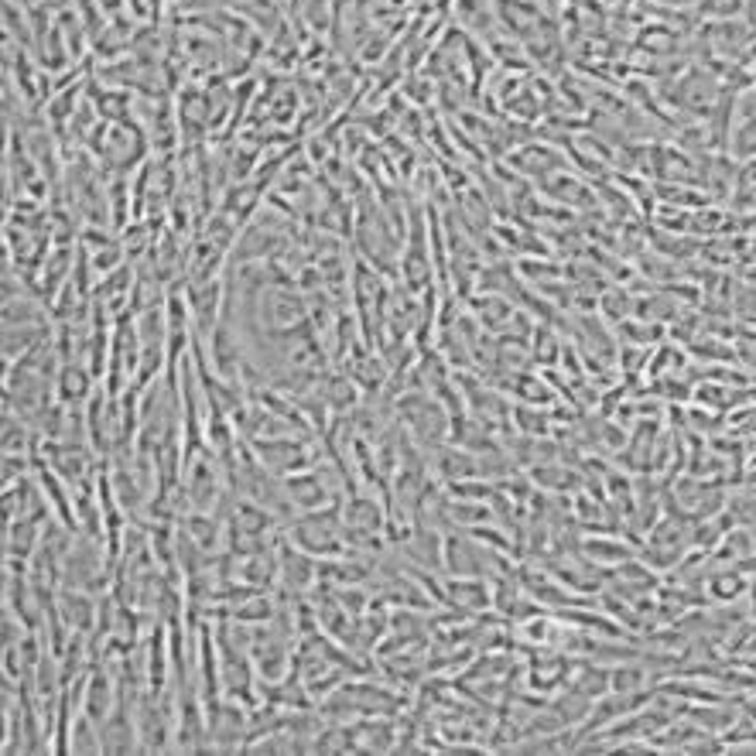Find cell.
Listing matches in <instances>:
<instances>
[{
	"label": "cell",
	"instance_id": "1",
	"mask_svg": "<svg viewBox=\"0 0 756 756\" xmlns=\"http://www.w3.org/2000/svg\"><path fill=\"white\" fill-rule=\"evenodd\" d=\"M93 370L83 367V363H62L59 377H55V397L65 404V408H86L89 397H93Z\"/></svg>",
	"mask_w": 756,
	"mask_h": 756
},
{
	"label": "cell",
	"instance_id": "2",
	"mask_svg": "<svg viewBox=\"0 0 756 756\" xmlns=\"http://www.w3.org/2000/svg\"><path fill=\"white\" fill-rule=\"evenodd\" d=\"M284 486H288V497H291V503H295V510H302V514H308V510H319L322 503L332 497L329 483L319 476V469L291 473L288 479H284Z\"/></svg>",
	"mask_w": 756,
	"mask_h": 756
},
{
	"label": "cell",
	"instance_id": "3",
	"mask_svg": "<svg viewBox=\"0 0 756 756\" xmlns=\"http://www.w3.org/2000/svg\"><path fill=\"white\" fill-rule=\"evenodd\" d=\"M455 582L445 585V603L449 606H459V609H486L493 603V592L490 585H486L479 575H452Z\"/></svg>",
	"mask_w": 756,
	"mask_h": 756
},
{
	"label": "cell",
	"instance_id": "4",
	"mask_svg": "<svg viewBox=\"0 0 756 756\" xmlns=\"http://www.w3.org/2000/svg\"><path fill=\"white\" fill-rule=\"evenodd\" d=\"M476 455L462 445L452 442V449H438L435 452V476L445 479V483H459V479H473L479 476Z\"/></svg>",
	"mask_w": 756,
	"mask_h": 756
},
{
	"label": "cell",
	"instance_id": "5",
	"mask_svg": "<svg viewBox=\"0 0 756 756\" xmlns=\"http://www.w3.org/2000/svg\"><path fill=\"white\" fill-rule=\"evenodd\" d=\"M585 558H589L596 568H609V572H613L616 565L637 558V551L627 548L623 541H613V538H592V541H585Z\"/></svg>",
	"mask_w": 756,
	"mask_h": 756
},
{
	"label": "cell",
	"instance_id": "6",
	"mask_svg": "<svg viewBox=\"0 0 756 756\" xmlns=\"http://www.w3.org/2000/svg\"><path fill=\"white\" fill-rule=\"evenodd\" d=\"M681 719H688L692 726H698L705 733H719L726 736L729 729H733V722H739V715L733 709H726V705H709V709H688V705H681Z\"/></svg>",
	"mask_w": 756,
	"mask_h": 756
},
{
	"label": "cell",
	"instance_id": "7",
	"mask_svg": "<svg viewBox=\"0 0 756 756\" xmlns=\"http://www.w3.org/2000/svg\"><path fill=\"white\" fill-rule=\"evenodd\" d=\"M733 206H736V209H753V206H756V158L743 161V165L736 168Z\"/></svg>",
	"mask_w": 756,
	"mask_h": 756
},
{
	"label": "cell",
	"instance_id": "8",
	"mask_svg": "<svg viewBox=\"0 0 756 756\" xmlns=\"http://www.w3.org/2000/svg\"><path fill=\"white\" fill-rule=\"evenodd\" d=\"M647 685V671L644 664H620V668L609 671V692L633 695Z\"/></svg>",
	"mask_w": 756,
	"mask_h": 756
},
{
	"label": "cell",
	"instance_id": "9",
	"mask_svg": "<svg viewBox=\"0 0 756 756\" xmlns=\"http://www.w3.org/2000/svg\"><path fill=\"white\" fill-rule=\"evenodd\" d=\"M746 592V579L743 572H719L709 579V596L715 599V603H733V599H739Z\"/></svg>",
	"mask_w": 756,
	"mask_h": 756
},
{
	"label": "cell",
	"instance_id": "10",
	"mask_svg": "<svg viewBox=\"0 0 756 756\" xmlns=\"http://www.w3.org/2000/svg\"><path fill=\"white\" fill-rule=\"evenodd\" d=\"M325 404L336 411H346V408H356V401H360V394H356V380L353 377H332L329 384H325Z\"/></svg>",
	"mask_w": 756,
	"mask_h": 756
},
{
	"label": "cell",
	"instance_id": "11",
	"mask_svg": "<svg viewBox=\"0 0 756 756\" xmlns=\"http://www.w3.org/2000/svg\"><path fill=\"white\" fill-rule=\"evenodd\" d=\"M514 380H517V384H514L517 397H524V401H531V404H538V401H541V404H548L551 397H555L548 387H544V380H541V377H514Z\"/></svg>",
	"mask_w": 756,
	"mask_h": 756
},
{
	"label": "cell",
	"instance_id": "12",
	"mask_svg": "<svg viewBox=\"0 0 756 756\" xmlns=\"http://www.w3.org/2000/svg\"><path fill=\"white\" fill-rule=\"evenodd\" d=\"M558 356H562V343H558V339L551 336L548 329H538V332H534V360L555 363Z\"/></svg>",
	"mask_w": 756,
	"mask_h": 756
},
{
	"label": "cell",
	"instance_id": "13",
	"mask_svg": "<svg viewBox=\"0 0 756 756\" xmlns=\"http://www.w3.org/2000/svg\"><path fill=\"white\" fill-rule=\"evenodd\" d=\"M603 298H606V302H616V298H620V302H623V305H620V315H623V319H630V312H633V302H627V298H630L627 291H623V295H620V291H609V295H603ZM603 312L609 315V319L616 322V305H603Z\"/></svg>",
	"mask_w": 756,
	"mask_h": 756
},
{
	"label": "cell",
	"instance_id": "14",
	"mask_svg": "<svg viewBox=\"0 0 756 756\" xmlns=\"http://www.w3.org/2000/svg\"><path fill=\"white\" fill-rule=\"evenodd\" d=\"M743 705H746V712H743L746 719H753V722H756V695H750V698H746Z\"/></svg>",
	"mask_w": 756,
	"mask_h": 756
}]
</instances>
